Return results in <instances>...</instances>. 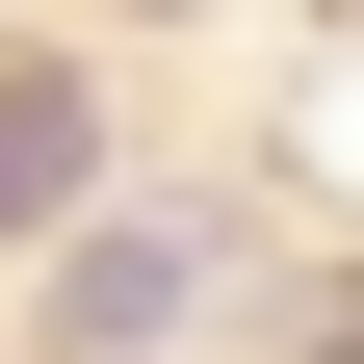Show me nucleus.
Masks as SVG:
<instances>
[{
	"label": "nucleus",
	"mask_w": 364,
	"mask_h": 364,
	"mask_svg": "<svg viewBox=\"0 0 364 364\" xmlns=\"http://www.w3.org/2000/svg\"><path fill=\"white\" fill-rule=\"evenodd\" d=\"M182 312H208V235H156V208H130V235H78V312H53V338H78V364H156Z\"/></svg>",
	"instance_id": "obj_1"
},
{
	"label": "nucleus",
	"mask_w": 364,
	"mask_h": 364,
	"mask_svg": "<svg viewBox=\"0 0 364 364\" xmlns=\"http://www.w3.org/2000/svg\"><path fill=\"white\" fill-rule=\"evenodd\" d=\"M78 182H105V130H78V78H0V235H53Z\"/></svg>",
	"instance_id": "obj_2"
}]
</instances>
